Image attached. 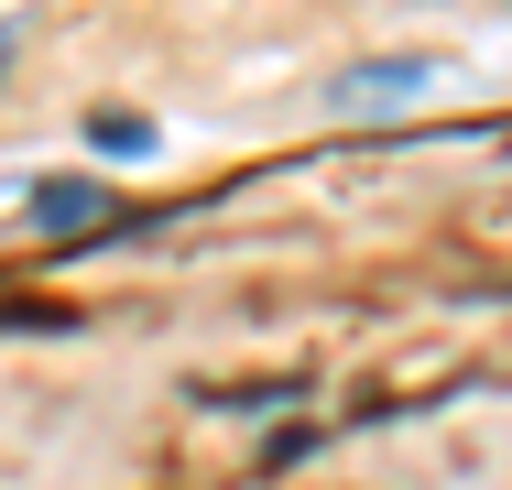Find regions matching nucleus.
Listing matches in <instances>:
<instances>
[{"label": "nucleus", "mask_w": 512, "mask_h": 490, "mask_svg": "<svg viewBox=\"0 0 512 490\" xmlns=\"http://www.w3.org/2000/svg\"><path fill=\"white\" fill-rule=\"evenodd\" d=\"M0 77H11V22H0Z\"/></svg>", "instance_id": "4"}, {"label": "nucleus", "mask_w": 512, "mask_h": 490, "mask_svg": "<svg viewBox=\"0 0 512 490\" xmlns=\"http://www.w3.org/2000/svg\"><path fill=\"white\" fill-rule=\"evenodd\" d=\"M436 88V66L425 55H393V66H349V77H327V98L338 109H371V98H425Z\"/></svg>", "instance_id": "2"}, {"label": "nucleus", "mask_w": 512, "mask_h": 490, "mask_svg": "<svg viewBox=\"0 0 512 490\" xmlns=\"http://www.w3.org/2000/svg\"><path fill=\"white\" fill-rule=\"evenodd\" d=\"M88 142H99L109 164H131V153H153V120H131V109H99V120H88Z\"/></svg>", "instance_id": "3"}, {"label": "nucleus", "mask_w": 512, "mask_h": 490, "mask_svg": "<svg viewBox=\"0 0 512 490\" xmlns=\"http://www.w3.org/2000/svg\"><path fill=\"white\" fill-rule=\"evenodd\" d=\"M33 218H44V240H99V218H120V207H109V186H88V175H44V186H33Z\"/></svg>", "instance_id": "1"}]
</instances>
